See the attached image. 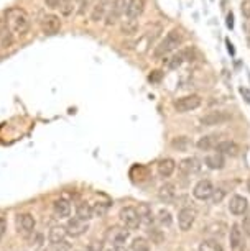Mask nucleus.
<instances>
[{"label":"nucleus","instance_id":"f257e3e1","mask_svg":"<svg viewBox=\"0 0 250 251\" xmlns=\"http://www.w3.org/2000/svg\"><path fill=\"white\" fill-rule=\"evenodd\" d=\"M183 45V33L178 28H173L171 31L167 33V36L163 38L160 43L155 46L153 50V58L155 59H165L167 56L174 53L180 46Z\"/></svg>","mask_w":250,"mask_h":251},{"label":"nucleus","instance_id":"f03ea898","mask_svg":"<svg viewBox=\"0 0 250 251\" xmlns=\"http://www.w3.org/2000/svg\"><path fill=\"white\" fill-rule=\"evenodd\" d=\"M5 17H7V22L13 30V33H17L18 36H23L30 31L31 18L25 10H23V8H20V7L8 8V10L5 12Z\"/></svg>","mask_w":250,"mask_h":251},{"label":"nucleus","instance_id":"7ed1b4c3","mask_svg":"<svg viewBox=\"0 0 250 251\" xmlns=\"http://www.w3.org/2000/svg\"><path fill=\"white\" fill-rule=\"evenodd\" d=\"M193 54H194V50L193 48H181V50H176L174 53H171L169 56L163 59L165 63V68L169 69V71H174L178 68H181L186 61H191L193 59Z\"/></svg>","mask_w":250,"mask_h":251},{"label":"nucleus","instance_id":"20e7f679","mask_svg":"<svg viewBox=\"0 0 250 251\" xmlns=\"http://www.w3.org/2000/svg\"><path fill=\"white\" fill-rule=\"evenodd\" d=\"M202 103V97L197 96V94H190V96H183L180 99L173 102V107L174 110L178 113H188V112H193L196 108H199Z\"/></svg>","mask_w":250,"mask_h":251},{"label":"nucleus","instance_id":"39448f33","mask_svg":"<svg viewBox=\"0 0 250 251\" xmlns=\"http://www.w3.org/2000/svg\"><path fill=\"white\" fill-rule=\"evenodd\" d=\"M129 0H112L111 8H107V13L104 17V25L106 26H114L117 25L119 18L122 15H125V8Z\"/></svg>","mask_w":250,"mask_h":251},{"label":"nucleus","instance_id":"423d86ee","mask_svg":"<svg viewBox=\"0 0 250 251\" xmlns=\"http://www.w3.org/2000/svg\"><path fill=\"white\" fill-rule=\"evenodd\" d=\"M119 219L122 222V225L129 230H137L141 224L140 220V215H139V210L135 207H124L120 208L119 212Z\"/></svg>","mask_w":250,"mask_h":251},{"label":"nucleus","instance_id":"0eeeda50","mask_svg":"<svg viewBox=\"0 0 250 251\" xmlns=\"http://www.w3.org/2000/svg\"><path fill=\"white\" fill-rule=\"evenodd\" d=\"M229 120H230V113L224 110H211L199 118V123L202 126H219L227 123Z\"/></svg>","mask_w":250,"mask_h":251},{"label":"nucleus","instance_id":"6e6552de","mask_svg":"<svg viewBox=\"0 0 250 251\" xmlns=\"http://www.w3.org/2000/svg\"><path fill=\"white\" fill-rule=\"evenodd\" d=\"M197 217V212L194 207H183L178 214V225H180V230L188 231L191 230V226L194 225Z\"/></svg>","mask_w":250,"mask_h":251},{"label":"nucleus","instance_id":"1a4fd4ad","mask_svg":"<svg viewBox=\"0 0 250 251\" xmlns=\"http://www.w3.org/2000/svg\"><path fill=\"white\" fill-rule=\"evenodd\" d=\"M40 26L45 35L53 36L61 30V20L58 15H55V13H46V15H43V18H41Z\"/></svg>","mask_w":250,"mask_h":251},{"label":"nucleus","instance_id":"9d476101","mask_svg":"<svg viewBox=\"0 0 250 251\" xmlns=\"http://www.w3.org/2000/svg\"><path fill=\"white\" fill-rule=\"evenodd\" d=\"M36 222L33 219L31 214H20L17 217V228L18 233H22L23 236H30L35 230Z\"/></svg>","mask_w":250,"mask_h":251},{"label":"nucleus","instance_id":"9b49d317","mask_svg":"<svg viewBox=\"0 0 250 251\" xmlns=\"http://www.w3.org/2000/svg\"><path fill=\"white\" fill-rule=\"evenodd\" d=\"M212 192H214V184H212L209 179H201L194 186V189H193V196H194L197 201L211 199Z\"/></svg>","mask_w":250,"mask_h":251},{"label":"nucleus","instance_id":"f8f14e48","mask_svg":"<svg viewBox=\"0 0 250 251\" xmlns=\"http://www.w3.org/2000/svg\"><path fill=\"white\" fill-rule=\"evenodd\" d=\"M129 228H119V226H114V228H109L107 231V240L112 246H125L127 240H129Z\"/></svg>","mask_w":250,"mask_h":251},{"label":"nucleus","instance_id":"ddd939ff","mask_svg":"<svg viewBox=\"0 0 250 251\" xmlns=\"http://www.w3.org/2000/svg\"><path fill=\"white\" fill-rule=\"evenodd\" d=\"M66 233L69 236H81L87 231V222H84L81 219H78V217H73V219L68 220V224H66Z\"/></svg>","mask_w":250,"mask_h":251},{"label":"nucleus","instance_id":"4468645a","mask_svg":"<svg viewBox=\"0 0 250 251\" xmlns=\"http://www.w3.org/2000/svg\"><path fill=\"white\" fill-rule=\"evenodd\" d=\"M13 45V30L7 20L0 18V50H8Z\"/></svg>","mask_w":250,"mask_h":251},{"label":"nucleus","instance_id":"2eb2a0df","mask_svg":"<svg viewBox=\"0 0 250 251\" xmlns=\"http://www.w3.org/2000/svg\"><path fill=\"white\" fill-rule=\"evenodd\" d=\"M180 173L183 174V176H194V174H197L201 171V163L197 161L196 158H185L180 163Z\"/></svg>","mask_w":250,"mask_h":251},{"label":"nucleus","instance_id":"dca6fc26","mask_svg":"<svg viewBox=\"0 0 250 251\" xmlns=\"http://www.w3.org/2000/svg\"><path fill=\"white\" fill-rule=\"evenodd\" d=\"M229 210L234 215H244L249 210V201L244 196H232L229 202Z\"/></svg>","mask_w":250,"mask_h":251},{"label":"nucleus","instance_id":"f3484780","mask_svg":"<svg viewBox=\"0 0 250 251\" xmlns=\"http://www.w3.org/2000/svg\"><path fill=\"white\" fill-rule=\"evenodd\" d=\"M229 241H230V248L234 251H242L244 250V233L240 230V225L234 224L230 226V233H229Z\"/></svg>","mask_w":250,"mask_h":251},{"label":"nucleus","instance_id":"a211bd4d","mask_svg":"<svg viewBox=\"0 0 250 251\" xmlns=\"http://www.w3.org/2000/svg\"><path fill=\"white\" fill-rule=\"evenodd\" d=\"M218 153L221 154H224V156H230V158H235V156L239 154V145L235 143V141L232 140H222V141H219L218 145H216V148H214Z\"/></svg>","mask_w":250,"mask_h":251},{"label":"nucleus","instance_id":"6ab92c4d","mask_svg":"<svg viewBox=\"0 0 250 251\" xmlns=\"http://www.w3.org/2000/svg\"><path fill=\"white\" fill-rule=\"evenodd\" d=\"M157 171H158V176L163 177V179L173 176V173L176 171V161L171 159V158L160 159L158 164H157Z\"/></svg>","mask_w":250,"mask_h":251},{"label":"nucleus","instance_id":"aec40b11","mask_svg":"<svg viewBox=\"0 0 250 251\" xmlns=\"http://www.w3.org/2000/svg\"><path fill=\"white\" fill-rule=\"evenodd\" d=\"M145 10V0H129L125 8V17L132 18V20H137Z\"/></svg>","mask_w":250,"mask_h":251},{"label":"nucleus","instance_id":"412c9836","mask_svg":"<svg viewBox=\"0 0 250 251\" xmlns=\"http://www.w3.org/2000/svg\"><path fill=\"white\" fill-rule=\"evenodd\" d=\"M158 199L165 203H169L176 199V186L171 182H165L162 187L158 189Z\"/></svg>","mask_w":250,"mask_h":251},{"label":"nucleus","instance_id":"4be33fe9","mask_svg":"<svg viewBox=\"0 0 250 251\" xmlns=\"http://www.w3.org/2000/svg\"><path fill=\"white\" fill-rule=\"evenodd\" d=\"M53 212L56 215V219H68L71 215V203L66 199H58L53 203Z\"/></svg>","mask_w":250,"mask_h":251},{"label":"nucleus","instance_id":"5701e85b","mask_svg":"<svg viewBox=\"0 0 250 251\" xmlns=\"http://www.w3.org/2000/svg\"><path fill=\"white\" fill-rule=\"evenodd\" d=\"M219 143L218 135H204L196 141V148L199 151H211L216 148V145Z\"/></svg>","mask_w":250,"mask_h":251},{"label":"nucleus","instance_id":"b1692460","mask_svg":"<svg viewBox=\"0 0 250 251\" xmlns=\"http://www.w3.org/2000/svg\"><path fill=\"white\" fill-rule=\"evenodd\" d=\"M204 163H206V166L209 169H214V171H218V169H222L224 166H225V158H224V154H221V153L216 151V153L206 156Z\"/></svg>","mask_w":250,"mask_h":251},{"label":"nucleus","instance_id":"393cba45","mask_svg":"<svg viewBox=\"0 0 250 251\" xmlns=\"http://www.w3.org/2000/svg\"><path fill=\"white\" fill-rule=\"evenodd\" d=\"M76 217L81 219L84 222H89L91 219H94V212H92V205L89 202H81L78 203L76 207Z\"/></svg>","mask_w":250,"mask_h":251},{"label":"nucleus","instance_id":"a878e982","mask_svg":"<svg viewBox=\"0 0 250 251\" xmlns=\"http://www.w3.org/2000/svg\"><path fill=\"white\" fill-rule=\"evenodd\" d=\"M107 13V0H101L94 5L92 12H91V22L97 23V22H102L104 17Z\"/></svg>","mask_w":250,"mask_h":251},{"label":"nucleus","instance_id":"bb28decb","mask_svg":"<svg viewBox=\"0 0 250 251\" xmlns=\"http://www.w3.org/2000/svg\"><path fill=\"white\" fill-rule=\"evenodd\" d=\"M66 235L68 233H66V228H63V226H53L48 233V240L51 245H61L64 243Z\"/></svg>","mask_w":250,"mask_h":251},{"label":"nucleus","instance_id":"cd10ccee","mask_svg":"<svg viewBox=\"0 0 250 251\" xmlns=\"http://www.w3.org/2000/svg\"><path fill=\"white\" fill-rule=\"evenodd\" d=\"M171 146L178 151H188L193 146V141L190 140V136H176L173 138Z\"/></svg>","mask_w":250,"mask_h":251},{"label":"nucleus","instance_id":"c85d7f7f","mask_svg":"<svg viewBox=\"0 0 250 251\" xmlns=\"http://www.w3.org/2000/svg\"><path fill=\"white\" fill-rule=\"evenodd\" d=\"M225 230H227V226H225L224 224H211V225H207L206 226V233L207 235H211L212 238H221L222 235H225Z\"/></svg>","mask_w":250,"mask_h":251},{"label":"nucleus","instance_id":"c756f323","mask_svg":"<svg viewBox=\"0 0 250 251\" xmlns=\"http://www.w3.org/2000/svg\"><path fill=\"white\" fill-rule=\"evenodd\" d=\"M139 215H140V220L145 222L147 225H150L153 222V212H152V207L148 205V203H140L139 205Z\"/></svg>","mask_w":250,"mask_h":251},{"label":"nucleus","instance_id":"7c9ffc66","mask_svg":"<svg viewBox=\"0 0 250 251\" xmlns=\"http://www.w3.org/2000/svg\"><path fill=\"white\" fill-rule=\"evenodd\" d=\"M120 31L124 33V35H135L137 31H139V23L137 20H132V18H127L120 23Z\"/></svg>","mask_w":250,"mask_h":251},{"label":"nucleus","instance_id":"2f4dec72","mask_svg":"<svg viewBox=\"0 0 250 251\" xmlns=\"http://www.w3.org/2000/svg\"><path fill=\"white\" fill-rule=\"evenodd\" d=\"M199 251H224V248H222V245L219 243L218 238H209V240H204L199 245Z\"/></svg>","mask_w":250,"mask_h":251},{"label":"nucleus","instance_id":"473e14b6","mask_svg":"<svg viewBox=\"0 0 250 251\" xmlns=\"http://www.w3.org/2000/svg\"><path fill=\"white\" fill-rule=\"evenodd\" d=\"M130 248H132V251H150V243L147 238H143V236H137V238L132 240Z\"/></svg>","mask_w":250,"mask_h":251},{"label":"nucleus","instance_id":"72a5a7b5","mask_svg":"<svg viewBox=\"0 0 250 251\" xmlns=\"http://www.w3.org/2000/svg\"><path fill=\"white\" fill-rule=\"evenodd\" d=\"M158 222H160V225H163V226H171L173 217L167 208H162V210L158 212Z\"/></svg>","mask_w":250,"mask_h":251},{"label":"nucleus","instance_id":"f704fd0d","mask_svg":"<svg viewBox=\"0 0 250 251\" xmlns=\"http://www.w3.org/2000/svg\"><path fill=\"white\" fill-rule=\"evenodd\" d=\"M58 10L63 17H69V15H73V12H74V3L71 2V0H64L58 7Z\"/></svg>","mask_w":250,"mask_h":251},{"label":"nucleus","instance_id":"c9c22d12","mask_svg":"<svg viewBox=\"0 0 250 251\" xmlns=\"http://www.w3.org/2000/svg\"><path fill=\"white\" fill-rule=\"evenodd\" d=\"M107 208H109V203H107V202H96V203H94V205H92L94 217H96V215L102 217V215L107 212Z\"/></svg>","mask_w":250,"mask_h":251},{"label":"nucleus","instance_id":"e433bc0d","mask_svg":"<svg viewBox=\"0 0 250 251\" xmlns=\"http://www.w3.org/2000/svg\"><path fill=\"white\" fill-rule=\"evenodd\" d=\"M224 197H225V191L224 189H214V192H212V203H221L224 201Z\"/></svg>","mask_w":250,"mask_h":251},{"label":"nucleus","instance_id":"4c0bfd02","mask_svg":"<svg viewBox=\"0 0 250 251\" xmlns=\"http://www.w3.org/2000/svg\"><path fill=\"white\" fill-rule=\"evenodd\" d=\"M240 12L247 20H250V0H244L242 5H240Z\"/></svg>","mask_w":250,"mask_h":251},{"label":"nucleus","instance_id":"58836bf2","mask_svg":"<svg viewBox=\"0 0 250 251\" xmlns=\"http://www.w3.org/2000/svg\"><path fill=\"white\" fill-rule=\"evenodd\" d=\"M102 248H104L102 241H91L87 245V251H102Z\"/></svg>","mask_w":250,"mask_h":251},{"label":"nucleus","instance_id":"ea45409f","mask_svg":"<svg viewBox=\"0 0 250 251\" xmlns=\"http://www.w3.org/2000/svg\"><path fill=\"white\" fill-rule=\"evenodd\" d=\"M240 228H242V231L247 236H250V214L245 217L244 219V222H242V226H240Z\"/></svg>","mask_w":250,"mask_h":251},{"label":"nucleus","instance_id":"a19ab883","mask_svg":"<svg viewBox=\"0 0 250 251\" xmlns=\"http://www.w3.org/2000/svg\"><path fill=\"white\" fill-rule=\"evenodd\" d=\"M46 2V5H48L50 8H58L61 3L64 2V0H45Z\"/></svg>","mask_w":250,"mask_h":251},{"label":"nucleus","instance_id":"79ce46f5","mask_svg":"<svg viewBox=\"0 0 250 251\" xmlns=\"http://www.w3.org/2000/svg\"><path fill=\"white\" fill-rule=\"evenodd\" d=\"M5 230H7V222L3 219H0V240H2V236L5 235Z\"/></svg>","mask_w":250,"mask_h":251},{"label":"nucleus","instance_id":"37998d69","mask_svg":"<svg viewBox=\"0 0 250 251\" xmlns=\"http://www.w3.org/2000/svg\"><path fill=\"white\" fill-rule=\"evenodd\" d=\"M162 77V71H153V74H150V80H158Z\"/></svg>","mask_w":250,"mask_h":251},{"label":"nucleus","instance_id":"c03bdc74","mask_svg":"<svg viewBox=\"0 0 250 251\" xmlns=\"http://www.w3.org/2000/svg\"><path fill=\"white\" fill-rule=\"evenodd\" d=\"M106 251H129V250H127L125 246H111V248Z\"/></svg>","mask_w":250,"mask_h":251},{"label":"nucleus","instance_id":"a18cd8bd","mask_svg":"<svg viewBox=\"0 0 250 251\" xmlns=\"http://www.w3.org/2000/svg\"><path fill=\"white\" fill-rule=\"evenodd\" d=\"M247 189H249V192H250V177H249V181H247Z\"/></svg>","mask_w":250,"mask_h":251},{"label":"nucleus","instance_id":"49530a36","mask_svg":"<svg viewBox=\"0 0 250 251\" xmlns=\"http://www.w3.org/2000/svg\"><path fill=\"white\" fill-rule=\"evenodd\" d=\"M249 43H250V38H249Z\"/></svg>","mask_w":250,"mask_h":251}]
</instances>
